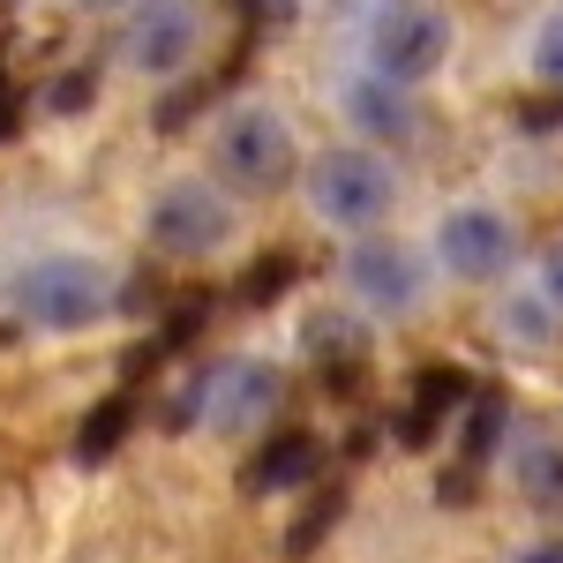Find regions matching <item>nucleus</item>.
Instances as JSON below:
<instances>
[{
    "mask_svg": "<svg viewBox=\"0 0 563 563\" xmlns=\"http://www.w3.org/2000/svg\"><path fill=\"white\" fill-rule=\"evenodd\" d=\"M121 308V271L90 249H45L0 278V316L31 339H76Z\"/></svg>",
    "mask_w": 563,
    "mask_h": 563,
    "instance_id": "f257e3e1",
    "label": "nucleus"
},
{
    "mask_svg": "<svg viewBox=\"0 0 563 563\" xmlns=\"http://www.w3.org/2000/svg\"><path fill=\"white\" fill-rule=\"evenodd\" d=\"M294 188H301V211L316 218L323 233H339V241L384 233L390 218H398V203H406V174H398V158L376 151V143H353V135L323 143V151H308L301 174H294Z\"/></svg>",
    "mask_w": 563,
    "mask_h": 563,
    "instance_id": "f03ea898",
    "label": "nucleus"
},
{
    "mask_svg": "<svg viewBox=\"0 0 563 563\" xmlns=\"http://www.w3.org/2000/svg\"><path fill=\"white\" fill-rule=\"evenodd\" d=\"M301 158H308V143H301V129H294L286 106H271V98H233V106L211 113L203 174H211L233 203H256V196L294 188Z\"/></svg>",
    "mask_w": 563,
    "mask_h": 563,
    "instance_id": "7ed1b4c3",
    "label": "nucleus"
},
{
    "mask_svg": "<svg viewBox=\"0 0 563 563\" xmlns=\"http://www.w3.org/2000/svg\"><path fill=\"white\" fill-rule=\"evenodd\" d=\"M421 256H429L435 286H474V294H496L504 278H519L526 241H519V218L504 211V203H488V196H459V203H443V211L429 218Z\"/></svg>",
    "mask_w": 563,
    "mask_h": 563,
    "instance_id": "20e7f679",
    "label": "nucleus"
},
{
    "mask_svg": "<svg viewBox=\"0 0 563 563\" xmlns=\"http://www.w3.org/2000/svg\"><path fill=\"white\" fill-rule=\"evenodd\" d=\"M451 45H459V23H451L443 0H368V15H361V76L421 98V84H435L451 68Z\"/></svg>",
    "mask_w": 563,
    "mask_h": 563,
    "instance_id": "39448f33",
    "label": "nucleus"
},
{
    "mask_svg": "<svg viewBox=\"0 0 563 563\" xmlns=\"http://www.w3.org/2000/svg\"><path fill=\"white\" fill-rule=\"evenodd\" d=\"M339 294H346L353 316H368V323H413L435 294V271L421 256V241H406V233H361L339 249Z\"/></svg>",
    "mask_w": 563,
    "mask_h": 563,
    "instance_id": "423d86ee",
    "label": "nucleus"
},
{
    "mask_svg": "<svg viewBox=\"0 0 563 563\" xmlns=\"http://www.w3.org/2000/svg\"><path fill=\"white\" fill-rule=\"evenodd\" d=\"M143 241L174 263H211L241 241V203L218 188L203 166L196 174H166L143 196Z\"/></svg>",
    "mask_w": 563,
    "mask_h": 563,
    "instance_id": "0eeeda50",
    "label": "nucleus"
},
{
    "mask_svg": "<svg viewBox=\"0 0 563 563\" xmlns=\"http://www.w3.org/2000/svg\"><path fill=\"white\" fill-rule=\"evenodd\" d=\"M113 53L143 84H174L203 53V8L196 0H129L121 31H113Z\"/></svg>",
    "mask_w": 563,
    "mask_h": 563,
    "instance_id": "6e6552de",
    "label": "nucleus"
},
{
    "mask_svg": "<svg viewBox=\"0 0 563 563\" xmlns=\"http://www.w3.org/2000/svg\"><path fill=\"white\" fill-rule=\"evenodd\" d=\"M278 406H286V368L263 361V353H233L203 376V429L225 435V443L263 435L278 421Z\"/></svg>",
    "mask_w": 563,
    "mask_h": 563,
    "instance_id": "1a4fd4ad",
    "label": "nucleus"
},
{
    "mask_svg": "<svg viewBox=\"0 0 563 563\" xmlns=\"http://www.w3.org/2000/svg\"><path fill=\"white\" fill-rule=\"evenodd\" d=\"M504 474H511V496L526 511L563 526V421H526L504 443Z\"/></svg>",
    "mask_w": 563,
    "mask_h": 563,
    "instance_id": "9d476101",
    "label": "nucleus"
},
{
    "mask_svg": "<svg viewBox=\"0 0 563 563\" xmlns=\"http://www.w3.org/2000/svg\"><path fill=\"white\" fill-rule=\"evenodd\" d=\"M339 106H346V121H353V143H376V151H390V143H406V135L421 129L413 90H390L376 76H346Z\"/></svg>",
    "mask_w": 563,
    "mask_h": 563,
    "instance_id": "9b49d317",
    "label": "nucleus"
},
{
    "mask_svg": "<svg viewBox=\"0 0 563 563\" xmlns=\"http://www.w3.org/2000/svg\"><path fill=\"white\" fill-rule=\"evenodd\" d=\"M556 331H563V316L541 301L533 286H526V271L496 286V339H504V346H519V353H549V346H556Z\"/></svg>",
    "mask_w": 563,
    "mask_h": 563,
    "instance_id": "f8f14e48",
    "label": "nucleus"
},
{
    "mask_svg": "<svg viewBox=\"0 0 563 563\" xmlns=\"http://www.w3.org/2000/svg\"><path fill=\"white\" fill-rule=\"evenodd\" d=\"M526 76L541 90H563V0L549 15H533V31H526Z\"/></svg>",
    "mask_w": 563,
    "mask_h": 563,
    "instance_id": "ddd939ff",
    "label": "nucleus"
},
{
    "mask_svg": "<svg viewBox=\"0 0 563 563\" xmlns=\"http://www.w3.org/2000/svg\"><path fill=\"white\" fill-rule=\"evenodd\" d=\"M519 271H526V286H533V294H541V301L563 316V233H556V241H541V249H533Z\"/></svg>",
    "mask_w": 563,
    "mask_h": 563,
    "instance_id": "4468645a",
    "label": "nucleus"
},
{
    "mask_svg": "<svg viewBox=\"0 0 563 563\" xmlns=\"http://www.w3.org/2000/svg\"><path fill=\"white\" fill-rule=\"evenodd\" d=\"M511 563H563V526H549V533L519 541V556H511Z\"/></svg>",
    "mask_w": 563,
    "mask_h": 563,
    "instance_id": "2eb2a0df",
    "label": "nucleus"
}]
</instances>
